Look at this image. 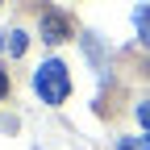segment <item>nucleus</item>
<instances>
[{
	"mask_svg": "<svg viewBox=\"0 0 150 150\" xmlns=\"http://www.w3.org/2000/svg\"><path fill=\"white\" fill-rule=\"evenodd\" d=\"M138 150H150V134H146V138H138Z\"/></svg>",
	"mask_w": 150,
	"mask_h": 150,
	"instance_id": "obj_7",
	"label": "nucleus"
},
{
	"mask_svg": "<svg viewBox=\"0 0 150 150\" xmlns=\"http://www.w3.org/2000/svg\"><path fill=\"white\" fill-rule=\"evenodd\" d=\"M63 38H71V21L63 13H46L42 17V42H63Z\"/></svg>",
	"mask_w": 150,
	"mask_h": 150,
	"instance_id": "obj_2",
	"label": "nucleus"
},
{
	"mask_svg": "<svg viewBox=\"0 0 150 150\" xmlns=\"http://www.w3.org/2000/svg\"><path fill=\"white\" fill-rule=\"evenodd\" d=\"M8 42V54H25V33L21 29H8V33H0V46Z\"/></svg>",
	"mask_w": 150,
	"mask_h": 150,
	"instance_id": "obj_3",
	"label": "nucleus"
},
{
	"mask_svg": "<svg viewBox=\"0 0 150 150\" xmlns=\"http://www.w3.org/2000/svg\"><path fill=\"white\" fill-rule=\"evenodd\" d=\"M33 88H38V96H42L46 104H63L67 92H71V71L59 59H50V63H42L33 71Z\"/></svg>",
	"mask_w": 150,
	"mask_h": 150,
	"instance_id": "obj_1",
	"label": "nucleus"
},
{
	"mask_svg": "<svg viewBox=\"0 0 150 150\" xmlns=\"http://www.w3.org/2000/svg\"><path fill=\"white\" fill-rule=\"evenodd\" d=\"M138 121L146 125V134H150V100H142V104H138Z\"/></svg>",
	"mask_w": 150,
	"mask_h": 150,
	"instance_id": "obj_5",
	"label": "nucleus"
},
{
	"mask_svg": "<svg viewBox=\"0 0 150 150\" xmlns=\"http://www.w3.org/2000/svg\"><path fill=\"white\" fill-rule=\"evenodd\" d=\"M134 21H138V33H142V42H150V4H142L134 13Z\"/></svg>",
	"mask_w": 150,
	"mask_h": 150,
	"instance_id": "obj_4",
	"label": "nucleus"
},
{
	"mask_svg": "<svg viewBox=\"0 0 150 150\" xmlns=\"http://www.w3.org/2000/svg\"><path fill=\"white\" fill-rule=\"evenodd\" d=\"M4 92H8V75L0 71V96H4Z\"/></svg>",
	"mask_w": 150,
	"mask_h": 150,
	"instance_id": "obj_6",
	"label": "nucleus"
}]
</instances>
